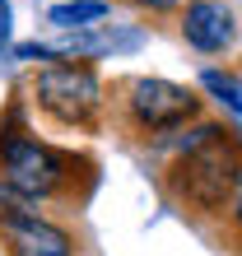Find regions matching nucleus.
Instances as JSON below:
<instances>
[{
  "label": "nucleus",
  "mask_w": 242,
  "mask_h": 256,
  "mask_svg": "<svg viewBox=\"0 0 242 256\" xmlns=\"http://www.w3.org/2000/svg\"><path fill=\"white\" fill-rule=\"evenodd\" d=\"M10 47V0H0V52Z\"/></svg>",
  "instance_id": "11"
},
{
  "label": "nucleus",
  "mask_w": 242,
  "mask_h": 256,
  "mask_svg": "<svg viewBox=\"0 0 242 256\" xmlns=\"http://www.w3.org/2000/svg\"><path fill=\"white\" fill-rule=\"evenodd\" d=\"M177 33L191 52L224 56L238 47V14L228 0H182L177 10Z\"/></svg>",
  "instance_id": "6"
},
{
  "label": "nucleus",
  "mask_w": 242,
  "mask_h": 256,
  "mask_svg": "<svg viewBox=\"0 0 242 256\" xmlns=\"http://www.w3.org/2000/svg\"><path fill=\"white\" fill-rule=\"evenodd\" d=\"M0 182L38 210H84L98 186V158L88 149L42 140L14 88L10 108L0 112Z\"/></svg>",
  "instance_id": "2"
},
{
  "label": "nucleus",
  "mask_w": 242,
  "mask_h": 256,
  "mask_svg": "<svg viewBox=\"0 0 242 256\" xmlns=\"http://www.w3.org/2000/svg\"><path fill=\"white\" fill-rule=\"evenodd\" d=\"M98 19H108V0H66V5L47 10V24L70 33V28H94Z\"/></svg>",
  "instance_id": "7"
},
{
  "label": "nucleus",
  "mask_w": 242,
  "mask_h": 256,
  "mask_svg": "<svg viewBox=\"0 0 242 256\" xmlns=\"http://www.w3.org/2000/svg\"><path fill=\"white\" fill-rule=\"evenodd\" d=\"M0 252L5 256H80V238L70 224L24 200L0 182Z\"/></svg>",
  "instance_id": "5"
},
{
  "label": "nucleus",
  "mask_w": 242,
  "mask_h": 256,
  "mask_svg": "<svg viewBox=\"0 0 242 256\" xmlns=\"http://www.w3.org/2000/svg\"><path fill=\"white\" fill-rule=\"evenodd\" d=\"M154 154H158L154 172L158 196L177 210V219H186L200 233L242 191V135L224 116H205V122L186 126Z\"/></svg>",
  "instance_id": "1"
},
{
  "label": "nucleus",
  "mask_w": 242,
  "mask_h": 256,
  "mask_svg": "<svg viewBox=\"0 0 242 256\" xmlns=\"http://www.w3.org/2000/svg\"><path fill=\"white\" fill-rule=\"evenodd\" d=\"M205 122V98L191 84L163 74H112L102 80V130L121 135L126 144L163 149L186 126Z\"/></svg>",
  "instance_id": "3"
},
{
  "label": "nucleus",
  "mask_w": 242,
  "mask_h": 256,
  "mask_svg": "<svg viewBox=\"0 0 242 256\" xmlns=\"http://www.w3.org/2000/svg\"><path fill=\"white\" fill-rule=\"evenodd\" d=\"M108 5H112V0H108ZM116 5H126L135 14H177L182 0H116Z\"/></svg>",
  "instance_id": "10"
},
{
  "label": "nucleus",
  "mask_w": 242,
  "mask_h": 256,
  "mask_svg": "<svg viewBox=\"0 0 242 256\" xmlns=\"http://www.w3.org/2000/svg\"><path fill=\"white\" fill-rule=\"evenodd\" d=\"M200 84H205L219 102H228V112H242V80H233L228 70H205Z\"/></svg>",
  "instance_id": "9"
},
{
  "label": "nucleus",
  "mask_w": 242,
  "mask_h": 256,
  "mask_svg": "<svg viewBox=\"0 0 242 256\" xmlns=\"http://www.w3.org/2000/svg\"><path fill=\"white\" fill-rule=\"evenodd\" d=\"M24 112L52 130L102 135V74L88 61H47L19 84Z\"/></svg>",
  "instance_id": "4"
},
{
  "label": "nucleus",
  "mask_w": 242,
  "mask_h": 256,
  "mask_svg": "<svg viewBox=\"0 0 242 256\" xmlns=\"http://www.w3.org/2000/svg\"><path fill=\"white\" fill-rule=\"evenodd\" d=\"M210 242H214L219 252H228V256H242V191L233 196V205L224 210V214L210 224Z\"/></svg>",
  "instance_id": "8"
}]
</instances>
